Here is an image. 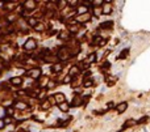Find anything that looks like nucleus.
I'll list each match as a JSON object with an SVG mask.
<instances>
[{
	"instance_id": "4be33fe9",
	"label": "nucleus",
	"mask_w": 150,
	"mask_h": 132,
	"mask_svg": "<svg viewBox=\"0 0 150 132\" xmlns=\"http://www.w3.org/2000/svg\"><path fill=\"white\" fill-rule=\"evenodd\" d=\"M71 105H73V106H79V105H82V97H80V95H75V97L73 98V102H71Z\"/></svg>"
},
{
	"instance_id": "a878e982",
	"label": "nucleus",
	"mask_w": 150,
	"mask_h": 132,
	"mask_svg": "<svg viewBox=\"0 0 150 132\" xmlns=\"http://www.w3.org/2000/svg\"><path fill=\"white\" fill-rule=\"evenodd\" d=\"M101 37H98V35H95V37L92 38V42H91V44H92V46H99V43L100 42H101Z\"/></svg>"
},
{
	"instance_id": "20e7f679",
	"label": "nucleus",
	"mask_w": 150,
	"mask_h": 132,
	"mask_svg": "<svg viewBox=\"0 0 150 132\" xmlns=\"http://www.w3.org/2000/svg\"><path fill=\"white\" fill-rule=\"evenodd\" d=\"M90 20H91V15H90V12H88V13H84V15L76 16L75 21H76L78 24H86V22H88Z\"/></svg>"
},
{
	"instance_id": "2eb2a0df",
	"label": "nucleus",
	"mask_w": 150,
	"mask_h": 132,
	"mask_svg": "<svg viewBox=\"0 0 150 132\" xmlns=\"http://www.w3.org/2000/svg\"><path fill=\"white\" fill-rule=\"evenodd\" d=\"M76 13H78V16L84 15V13H88V7H87V5H84V4L79 5V7L76 8Z\"/></svg>"
},
{
	"instance_id": "4c0bfd02",
	"label": "nucleus",
	"mask_w": 150,
	"mask_h": 132,
	"mask_svg": "<svg viewBox=\"0 0 150 132\" xmlns=\"http://www.w3.org/2000/svg\"><path fill=\"white\" fill-rule=\"evenodd\" d=\"M71 80H73V78H71L70 76H66V77L63 78V82H65V84H67V82H70Z\"/></svg>"
},
{
	"instance_id": "bb28decb",
	"label": "nucleus",
	"mask_w": 150,
	"mask_h": 132,
	"mask_svg": "<svg viewBox=\"0 0 150 132\" xmlns=\"http://www.w3.org/2000/svg\"><path fill=\"white\" fill-rule=\"evenodd\" d=\"M50 107H51V105L49 103V101H48V99H45L42 103H41V109H42V110H49Z\"/></svg>"
},
{
	"instance_id": "f3484780",
	"label": "nucleus",
	"mask_w": 150,
	"mask_h": 132,
	"mask_svg": "<svg viewBox=\"0 0 150 132\" xmlns=\"http://www.w3.org/2000/svg\"><path fill=\"white\" fill-rule=\"evenodd\" d=\"M58 38L62 39V41H69V39H70V33H69V30H63V32H61L59 34H58Z\"/></svg>"
},
{
	"instance_id": "a211bd4d",
	"label": "nucleus",
	"mask_w": 150,
	"mask_h": 132,
	"mask_svg": "<svg viewBox=\"0 0 150 132\" xmlns=\"http://www.w3.org/2000/svg\"><path fill=\"white\" fill-rule=\"evenodd\" d=\"M58 107H59V110L62 111V113H67V111L70 110V105H69L67 102L59 103V105H58Z\"/></svg>"
},
{
	"instance_id": "79ce46f5",
	"label": "nucleus",
	"mask_w": 150,
	"mask_h": 132,
	"mask_svg": "<svg viewBox=\"0 0 150 132\" xmlns=\"http://www.w3.org/2000/svg\"><path fill=\"white\" fill-rule=\"evenodd\" d=\"M0 75H1V72H0Z\"/></svg>"
},
{
	"instance_id": "72a5a7b5",
	"label": "nucleus",
	"mask_w": 150,
	"mask_h": 132,
	"mask_svg": "<svg viewBox=\"0 0 150 132\" xmlns=\"http://www.w3.org/2000/svg\"><path fill=\"white\" fill-rule=\"evenodd\" d=\"M148 119H149L148 116H144V118H141V119H138V120H137V124H142V123L148 122Z\"/></svg>"
},
{
	"instance_id": "f257e3e1",
	"label": "nucleus",
	"mask_w": 150,
	"mask_h": 132,
	"mask_svg": "<svg viewBox=\"0 0 150 132\" xmlns=\"http://www.w3.org/2000/svg\"><path fill=\"white\" fill-rule=\"evenodd\" d=\"M57 58L58 60H67V59L71 58V52H70V49L69 47H61L58 50V54H57Z\"/></svg>"
},
{
	"instance_id": "f03ea898",
	"label": "nucleus",
	"mask_w": 150,
	"mask_h": 132,
	"mask_svg": "<svg viewBox=\"0 0 150 132\" xmlns=\"http://www.w3.org/2000/svg\"><path fill=\"white\" fill-rule=\"evenodd\" d=\"M36 47H37V42H36V39L29 38V39H26V41H25L24 49L26 50V51H32V50H36Z\"/></svg>"
},
{
	"instance_id": "c85d7f7f",
	"label": "nucleus",
	"mask_w": 150,
	"mask_h": 132,
	"mask_svg": "<svg viewBox=\"0 0 150 132\" xmlns=\"http://www.w3.org/2000/svg\"><path fill=\"white\" fill-rule=\"evenodd\" d=\"M16 18H17V16H16V15H15V13H13V12H11L9 15L7 16V20H8V21H9V22H13V21H15Z\"/></svg>"
},
{
	"instance_id": "b1692460",
	"label": "nucleus",
	"mask_w": 150,
	"mask_h": 132,
	"mask_svg": "<svg viewBox=\"0 0 150 132\" xmlns=\"http://www.w3.org/2000/svg\"><path fill=\"white\" fill-rule=\"evenodd\" d=\"M92 85H94L92 78H84V80H83V86H84V88H90V86H92Z\"/></svg>"
},
{
	"instance_id": "423d86ee",
	"label": "nucleus",
	"mask_w": 150,
	"mask_h": 132,
	"mask_svg": "<svg viewBox=\"0 0 150 132\" xmlns=\"http://www.w3.org/2000/svg\"><path fill=\"white\" fill-rule=\"evenodd\" d=\"M36 5H37V3L33 1V0H28V1L24 3V8H25V11H28V12L34 11L36 9Z\"/></svg>"
},
{
	"instance_id": "dca6fc26",
	"label": "nucleus",
	"mask_w": 150,
	"mask_h": 132,
	"mask_svg": "<svg viewBox=\"0 0 150 132\" xmlns=\"http://www.w3.org/2000/svg\"><path fill=\"white\" fill-rule=\"evenodd\" d=\"M67 29H69V33H78L80 30V26L79 24H73V25H67Z\"/></svg>"
},
{
	"instance_id": "7ed1b4c3",
	"label": "nucleus",
	"mask_w": 150,
	"mask_h": 132,
	"mask_svg": "<svg viewBox=\"0 0 150 132\" xmlns=\"http://www.w3.org/2000/svg\"><path fill=\"white\" fill-rule=\"evenodd\" d=\"M28 76H29L30 78L37 80V78H40L41 76H42V72H41L40 68H32L30 71H28Z\"/></svg>"
},
{
	"instance_id": "aec40b11",
	"label": "nucleus",
	"mask_w": 150,
	"mask_h": 132,
	"mask_svg": "<svg viewBox=\"0 0 150 132\" xmlns=\"http://www.w3.org/2000/svg\"><path fill=\"white\" fill-rule=\"evenodd\" d=\"M133 124H134V120H132V119H130V120H126V122L124 123V126L120 128V131H117V132H123V131H125L126 128H129L130 126H133Z\"/></svg>"
},
{
	"instance_id": "5701e85b",
	"label": "nucleus",
	"mask_w": 150,
	"mask_h": 132,
	"mask_svg": "<svg viewBox=\"0 0 150 132\" xmlns=\"http://www.w3.org/2000/svg\"><path fill=\"white\" fill-rule=\"evenodd\" d=\"M48 82H49V78L45 77V76H44V77L41 76V77H40V84H38V85H40L41 88H45V86L48 85Z\"/></svg>"
},
{
	"instance_id": "9d476101",
	"label": "nucleus",
	"mask_w": 150,
	"mask_h": 132,
	"mask_svg": "<svg viewBox=\"0 0 150 132\" xmlns=\"http://www.w3.org/2000/svg\"><path fill=\"white\" fill-rule=\"evenodd\" d=\"M116 81H117V77H116V76H105V84H107L108 86L115 85Z\"/></svg>"
},
{
	"instance_id": "7c9ffc66",
	"label": "nucleus",
	"mask_w": 150,
	"mask_h": 132,
	"mask_svg": "<svg viewBox=\"0 0 150 132\" xmlns=\"http://www.w3.org/2000/svg\"><path fill=\"white\" fill-rule=\"evenodd\" d=\"M5 114H7V116H12V115L15 114V109H13V107L7 109V110H5Z\"/></svg>"
},
{
	"instance_id": "393cba45",
	"label": "nucleus",
	"mask_w": 150,
	"mask_h": 132,
	"mask_svg": "<svg viewBox=\"0 0 150 132\" xmlns=\"http://www.w3.org/2000/svg\"><path fill=\"white\" fill-rule=\"evenodd\" d=\"M92 11H94V16H95V17H100V15H103L101 13V7H94Z\"/></svg>"
},
{
	"instance_id": "6ab92c4d",
	"label": "nucleus",
	"mask_w": 150,
	"mask_h": 132,
	"mask_svg": "<svg viewBox=\"0 0 150 132\" xmlns=\"http://www.w3.org/2000/svg\"><path fill=\"white\" fill-rule=\"evenodd\" d=\"M15 107L19 109V110H26L28 109V105L25 102H23V101H19V102L15 103Z\"/></svg>"
},
{
	"instance_id": "2f4dec72",
	"label": "nucleus",
	"mask_w": 150,
	"mask_h": 132,
	"mask_svg": "<svg viewBox=\"0 0 150 132\" xmlns=\"http://www.w3.org/2000/svg\"><path fill=\"white\" fill-rule=\"evenodd\" d=\"M90 101V94L84 95V97H82V105H87V102Z\"/></svg>"
},
{
	"instance_id": "c756f323",
	"label": "nucleus",
	"mask_w": 150,
	"mask_h": 132,
	"mask_svg": "<svg viewBox=\"0 0 150 132\" xmlns=\"http://www.w3.org/2000/svg\"><path fill=\"white\" fill-rule=\"evenodd\" d=\"M100 68H101V71H107V69L111 68V63H109V61H105L104 64H101V67H100Z\"/></svg>"
},
{
	"instance_id": "e433bc0d",
	"label": "nucleus",
	"mask_w": 150,
	"mask_h": 132,
	"mask_svg": "<svg viewBox=\"0 0 150 132\" xmlns=\"http://www.w3.org/2000/svg\"><path fill=\"white\" fill-rule=\"evenodd\" d=\"M12 122H13V119H12L11 116H7V118L4 119V123H5V124H8V123H12Z\"/></svg>"
},
{
	"instance_id": "0eeeda50",
	"label": "nucleus",
	"mask_w": 150,
	"mask_h": 132,
	"mask_svg": "<svg viewBox=\"0 0 150 132\" xmlns=\"http://www.w3.org/2000/svg\"><path fill=\"white\" fill-rule=\"evenodd\" d=\"M79 73H80V68H79L78 66H73V67L70 68V71H69V76H70L71 78L76 77Z\"/></svg>"
},
{
	"instance_id": "f704fd0d",
	"label": "nucleus",
	"mask_w": 150,
	"mask_h": 132,
	"mask_svg": "<svg viewBox=\"0 0 150 132\" xmlns=\"http://www.w3.org/2000/svg\"><path fill=\"white\" fill-rule=\"evenodd\" d=\"M48 101H49V103H50L51 106L57 103V102H55V98H54V95H51V97H48Z\"/></svg>"
},
{
	"instance_id": "6e6552de",
	"label": "nucleus",
	"mask_w": 150,
	"mask_h": 132,
	"mask_svg": "<svg viewBox=\"0 0 150 132\" xmlns=\"http://www.w3.org/2000/svg\"><path fill=\"white\" fill-rule=\"evenodd\" d=\"M38 24H40V21H38L37 17H28L26 18V25L30 28H36Z\"/></svg>"
},
{
	"instance_id": "c9c22d12",
	"label": "nucleus",
	"mask_w": 150,
	"mask_h": 132,
	"mask_svg": "<svg viewBox=\"0 0 150 132\" xmlns=\"http://www.w3.org/2000/svg\"><path fill=\"white\" fill-rule=\"evenodd\" d=\"M55 85H57V84H55V81H49L48 85H46V88H48V89H51V88H54Z\"/></svg>"
},
{
	"instance_id": "412c9836",
	"label": "nucleus",
	"mask_w": 150,
	"mask_h": 132,
	"mask_svg": "<svg viewBox=\"0 0 150 132\" xmlns=\"http://www.w3.org/2000/svg\"><path fill=\"white\" fill-rule=\"evenodd\" d=\"M11 84L15 85V86H19V85L23 84V78H21V77H12V78H11Z\"/></svg>"
},
{
	"instance_id": "9b49d317",
	"label": "nucleus",
	"mask_w": 150,
	"mask_h": 132,
	"mask_svg": "<svg viewBox=\"0 0 150 132\" xmlns=\"http://www.w3.org/2000/svg\"><path fill=\"white\" fill-rule=\"evenodd\" d=\"M100 29L101 30H109L113 28V21H105V22H101L100 24Z\"/></svg>"
},
{
	"instance_id": "cd10ccee",
	"label": "nucleus",
	"mask_w": 150,
	"mask_h": 132,
	"mask_svg": "<svg viewBox=\"0 0 150 132\" xmlns=\"http://www.w3.org/2000/svg\"><path fill=\"white\" fill-rule=\"evenodd\" d=\"M129 55V49H124L123 51L120 52V55H119V59H125Z\"/></svg>"
},
{
	"instance_id": "ddd939ff",
	"label": "nucleus",
	"mask_w": 150,
	"mask_h": 132,
	"mask_svg": "<svg viewBox=\"0 0 150 132\" xmlns=\"http://www.w3.org/2000/svg\"><path fill=\"white\" fill-rule=\"evenodd\" d=\"M54 98H55V102L59 105V103H63V102H66V97H65V94L63 93H55L54 94Z\"/></svg>"
},
{
	"instance_id": "a19ab883",
	"label": "nucleus",
	"mask_w": 150,
	"mask_h": 132,
	"mask_svg": "<svg viewBox=\"0 0 150 132\" xmlns=\"http://www.w3.org/2000/svg\"><path fill=\"white\" fill-rule=\"evenodd\" d=\"M4 7V3H0V8H3Z\"/></svg>"
},
{
	"instance_id": "58836bf2",
	"label": "nucleus",
	"mask_w": 150,
	"mask_h": 132,
	"mask_svg": "<svg viewBox=\"0 0 150 132\" xmlns=\"http://www.w3.org/2000/svg\"><path fill=\"white\" fill-rule=\"evenodd\" d=\"M113 107H115L113 102H108V105H107V109H108V110H111V109H113Z\"/></svg>"
},
{
	"instance_id": "f8f14e48",
	"label": "nucleus",
	"mask_w": 150,
	"mask_h": 132,
	"mask_svg": "<svg viewBox=\"0 0 150 132\" xmlns=\"http://www.w3.org/2000/svg\"><path fill=\"white\" fill-rule=\"evenodd\" d=\"M126 109H128V103L126 102H121V103H119V105L116 106V111H117L119 114H123L124 111H126Z\"/></svg>"
},
{
	"instance_id": "1a4fd4ad",
	"label": "nucleus",
	"mask_w": 150,
	"mask_h": 132,
	"mask_svg": "<svg viewBox=\"0 0 150 132\" xmlns=\"http://www.w3.org/2000/svg\"><path fill=\"white\" fill-rule=\"evenodd\" d=\"M96 58H98V55H96L95 52H91V54L87 56V59H86V60H83V61H84L87 66H90L91 63H95V61H96Z\"/></svg>"
},
{
	"instance_id": "ea45409f",
	"label": "nucleus",
	"mask_w": 150,
	"mask_h": 132,
	"mask_svg": "<svg viewBox=\"0 0 150 132\" xmlns=\"http://www.w3.org/2000/svg\"><path fill=\"white\" fill-rule=\"evenodd\" d=\"M4 127H5V123H4V120H3V119H0V130H3Z\"/></svg>"
},
{
	"instance_id": "4468645a",
	"label": "nucleus",
	"mask_w": 150,
	"mask_h": 132,
	"mask_svg": "<svg viewBox=\"0 0 150 132\" xmlns=\"http://www.w3.org/2000/svg\"><path fill=\"white\" fill-rule=\"evenodd\" d=\"M62 69H63L62 63H54L51 66V71L54 72V73H59V72H62Z\"/></svg>"
},
{
	"instance_id": "473e14b6",
	"label": "nucleus",
	"mask_w": 150,
	"mask_h": 132,
	"mask_svg": "<svg viewBox=\"0 0 150 132\" xmlns=\"http://www.w3.org/2000/svg\"><path fill=\"white\" fill-rule=\"evenodd\" d=\"M36 30H37V32H42V30H45V25H42V24H38L37 26L34 28Z\"/></svg>"
},
{
	"instance_id": "39448f33",
	"label": "nucleus",
	"mask_w": 150,
	"mask_h": 132,
	"mask_svg": "<svg viewBox=\"0 0 150 132\" xmlns=\"http://www.w3.org/2000/svg\"><path fill=\"white\" fill-rule=\"evenodd\" d=\"M101 13H103V15H109V13H112V5H111V3H108V1H103V5H101Z\"/></svg>"
}]
</instances>
